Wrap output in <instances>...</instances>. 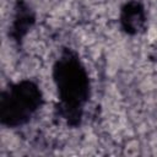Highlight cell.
<instances>
[{
    "instance_id": "cell-1",
    "label": "cell",
    "mask_w": 157,
    "mask_h": 157,
    "mask_svg": "<svg viewBox=\"0 0 157 157\" xmlns=\"http://www.w3.org/2000/svg\"><path fill=\"white\" fill-rule=\"evenodd\" d=\"M53 80L58 92V114L69 125L80 124L90 97V77L78 55L64 49L53 66Z\"/></svg>"
},
{
    "instance_id": "cell-2",
    "label": "cell",
    "mask_w": 157,
    "mask_h": 157,
    "mask_svg": "<svg viewBox=\"0 0 157 157\" xmlns=\"http://www.w3.org/2000/svg\"><path fill=\"white\" fill-rule=\"evenodd\" d=\"M43 93L32 80H21L11 83L0 96V121L7 128H18L27 124L40 109Z\"/></svg>"
},
{
    "instance_id": "cell-3",
    "label": "cell",
    "mask_w": 157,
    "mask_h": 157,
    "mask_svg": "<svg viewBox=\"0 0 157 157\" xmlns=\"http://www.w3.org/2000/svg\"><path fill=\"white\" fill-rule=\"evenodd\" d=\"M119 23L126 34L137 36L144 33L147 27V13L144 5L136 0L125 2L120 9Z\"/></svg>"
},
{
    "instance_id": "cell-4",
    "label": "cell",
    "mask_w": 157,
    "mask_h": 157,
    "mask_svg": "<svg viewBox=\"0 0 157 157\" xmlns=\"http://www.w3.org/2000/svg\"><path fill=\"white\" fill-rule=\"evenodd\" d=\"M34 12L25 0H18L13 7V16L10 25L9 36L15 42H20L34 23Z\"/></svg>"
},
{
    "instance_id": "cell-5",
    "label": "cell",
    "mask_w": 157,
    "mask_h": 157,
    "mask_svg": "<svg viewBox=\"0 0 157 157\" xmlns=\"http://www.w3.org/2000/svg\"><path fill=\"white\" fill-rule=\"evenodd\" d=\"M150 56H151V60L153 61V64L157 66V42H156V43H153V45L151 47Z\"/></svg>"
}]
</instances>
